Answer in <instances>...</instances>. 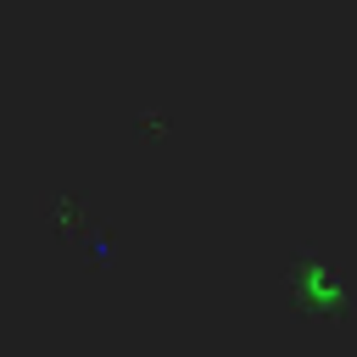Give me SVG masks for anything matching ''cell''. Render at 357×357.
Segmentation results:
<instances>
[{"instance_id":"6da1fadb","label":"cell","mask_w":357,"mask_h":357,"mask_svg":"<svg viewBox=\"0 0 357 357\" xmlns=\"http://www.w3.org/2000/svg\"><path fill=\"white\" fill-rule=\"evenodd\" d=\"M279 290H284V307H296V318L307 324H346L357 312V279L329 251H296L284 262Z\"/></svg>"}]
</instances>
